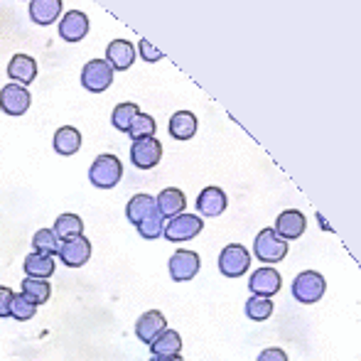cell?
Instances as JSON below:
<instances>
[{
    "label": "cell",
    "mask_w": 361,
    "mask_h": 361,
    "mask_svg": "<svg viewBox=\"0 0 361 361\" xmlns=\"http://www.w3.org/2000/svg\"><path fill=\"white\" fill-rule=\"evenodd\" d=\"M123 177V162L111 152H101L89 167V180L99 190H114Z\"/></svg>",
    "instance_id": "1"
},
{
    "label": "cell",
    "mask_w": 361,
    "mask_h": 361,
    "mask_svg": "<svg viewBox=\"0 0 361 361\" xmlns=\"http://www.w3.org/2000/svg\"><path fill=\"white\" fill-rule=\"evenodd\" d=\"M253 256L261 263H266V266L281 263L288 258V241L278 236L273 228H263V231H258L256 241H253Z\"/></svg>",
    "instance_id": "2"
},
{
    "label": "cell",
    "mask_w": 361,
    "mask_h": 361,
    "mask_svg": "<svg viewBox=\"0 0 361 361\" xmlns=\"http://www.w3.org/2000/svg\"><path fill=\"white\" fill-rule=\"evenodd\" d=\"M327 293V281L317 271H302L293 281V298L302 305H314Z\"/></svg>",
    "instance_id": "3"
},
{
    "label": "cell",
    "mask_w": 361,
    "mask_h": 361,
    "mask_svg": "<svg viewBox=\"0 0 361 361\" xmlns=\"http://www.w3.org/2000/svg\"><path fill=\"white\" fill-rule=\"evenodd\" d=\"M202 228H204V221H202L200 214H187V212H182V214L167 219L162 236L170 243H182V241H192L195 236H200Z\"/></svg>",
    "instance_id": "4"
},
{
    "label": "cell",
    "mask_w": 361,
    "mask_h": 361,
    "mask_svg": "<svg viewBox=\"0 0 361 361\" xmlns=\"http://www.w3.org/2000/svg\"><path fill=\"white\" fill-rule=\"evenodd\" d=\"M248 266H251V253H248V248L241 246V243H228V246H224L221 253H219V271H221L224 278L246 276Z\"/></svg>",
    "instance_id": "5"
},
{
    "label": "cell",
    "mask_w": 361,
    "mask_h": 361,
    "mask_svg": "<svg viewBox=\"0 0 361 361\" xmlns=\"http://www.w3.org/2000/svg\"><path fill=\"white\" fill-rule=\"evenodd\" d=\"M114 69L106 59H89L81 69V86L89 94H104L114 84Z\"/></svg>",
    "instance_id": "6"
},
{
    "label": "cell",
    "mask_w": 361,
    "mask_h": 361,
    "mask_svg": "<svg viewBox=\"0 0 361 361\" xmlns=\"http://www.w3.org/2000/svg\"><path fill=\"white\" fill-rule=\"evenodd\" d=\"M167 268H170V278L175 283H187L192 281V278L200 273L202 268V258L197 251H187V248H180V251H175L170 256V263H167Z\"/></svg>",
    "instance_id": "7"
},
{
    "label": "cell",
    "mask_w": 361,
    "mask_h": 361,
    "mask_svg": "<svg viewBox=\"0 0 361 361\" xmlns=\"http://www.w3.org/2000/svg\"><path fill=\"white\" fill-rule=\"evenodd\" d=\"M281 288H283V278L273 266L258 268V271H253L251 278H248V290H251L256 298H268V300H271L273 295L281 293Z\"/></svg>",
    "instance_id": "8"
},
{
    "label": "cell",
    "mask_w": 361,
    "mask_h": 361,
    "mask_svg": "<svg viewBox=\"0 0 361 361\" xmlns=\"http://www.w3.org/2000/svg\"><path fill=\"white\" fill-rule=\"evenodd\" d=\"M57 258L62 261V266H67V268L86 266V263H89V258H91V241L84 236V233H81V236L69 238V241H62Z\"/></svg>",
    "instance_id": "9"
},
{
    "label": "cell",
    "mask_w": 361,
    "mask_h": 361,
    "mask_svg": "<svg viewBox=\"0 0 361 361\" xmlns=\"http://www.w3.org/2000/svg\"><path fill=\"white\" fill-rule=\"evenodd\" d=\"M30 104H32V96L25 86L20 84H5L0 91V109L8 116H23L27 114Z\"/></svg>",
    "instance_id": "10"
},
{
    "label": "cell",
    "mask_w": 361,
    "mask_h": 361,
    "mask_svg": "<svg viewBox=\"0 0 361 361\" xmlns=\"http://www.w3.org/2000/svg\"><path fill=\"white\" fill-rule=\"evenodd\" d=\"M160 160H162V143L157 138L133 140V147H130V162H133L138 170H152Z\"/></svg>",
    "instance_id": "11"
},
{
    "label": "cell",
    "mask_w": 361,
    "mask_h": 361,
    "mask_svg": "<svg viewBox=\"0 0 361 361\" xmlns=\"http://www.w3.org/2000/svg\"><path fill=\"white\" fill-rule=\"evenodd\" d=\"M165 329H167L165 314H162L160 310H147V312H143L138 317V322H135V337L150 347Z\"/></svg>",
    "instance_id": "12"
},
{
    "label": "cell",
    "mask_w": 361,
    "mask_h": 361,
    "mask_svg": "<svg viewBox=\"0 0 361 361\" xmlns=\"http://www.w3.org/2000/svg\"><path fill=\"white\" fill-rule=\"evenodd\" d=\"M89 15L81 13V10H69L62 15V23H59V37L64 42H81V39L89 35Z\"/></svg>",
    "instance_id": "13"
},
{
    "label": "cell",
    "mask_w": 361,
    "mask_h": 361,
    "mask_svg": "<svg viewBox=\"0 0 361 361\" xmlns=\"http://www.w3.org/2000/svg\"><path fill=\"white\" fill-rule=\"evenodd\" d=\"M228 207V197L221 187H204L197 197V212L200 216H207V219H214V216H221Z\"/></svg>",
    "instance_id": "14"
},
{
    "label": "cell",
    "mask_w": 361,
    "mask_h": 361,
    "mask_svg": "<svg viewBox=\"0 0 361 361\" xmlns=\"http://www.w3.org/2000/svg\"><path fill=\"white\" fill-rule=\"evenodd\" d=\"M135 47L133 42H128V39H114V42L106 47V62L111 64V69L114 72H126V69L133 67L135 62Z\"/></svg>",
    "instance_id": "15"
},
{
    "label": "cell",
    "mask_w": 361,
    "mask_h": 361,
    "mask_svg": "<svg viewBox=\"0 0 361 361\" xmlns=\"http://www.w3.org/2000/svg\"><path fill=\"white\" fill-rule=\"evenodd\" d=\"M8 76L13 79V84H20L27 89L37 79V62L30 54H13V59L8 62Z\"/></svg>",
    "instance_id": "16"
},
{
    "label": "cell",
    "mask_w": 361,
    "mask_h": 361,
    "mask_svg": "<svg viewBox=\"0 0 361 361\" xmlns=\"http://www.w3.org/2000/svg\"><path fill=\"white\" fill-rule=\"evenodd\" d=\"M305 228H307V219H305L302 212L288 209L276 219V228H273V231L281 238H286V241H295V238L302 236Z\"/></svg>",
    "instance_id": "17"
},
{
    "label": "cell",
    "mask_w": 361,
    "mask_h": 361,
    "mask_svg": "<svg viewBox=\"0 0 361 361\" xmlns=\"http://www.w3.org/2000/svg\"><path fill=\"white\" fill-rule=\"evenodd\" d=\"M155 207H157V212H160V216L167 221V219L185 212L187 197H185V192L177 190V187H167V190H162L160 195L155 197Z\"/></svg>",
    "instance_id": "18"
},
{
    "label": "cell",
    "mask_w": 361,
    "mask_h": 361,
    "mask_svg": "<svg viewBox=\"0 0 361 361\" xmlns=\"http://www.w3.org/2000/svg\"><path fill=\"white\" fill-rule=\"evenodd\" d=\"M23 268H25V276L27 278H37V281H47V278L54 276L57 271V258L54 256H44V253H30L25 256L23 261Z\"/></svg>",
    "instance_id": "19"
},
{
    "label": "cell",
    "mask_w": 361,
    "mask_h": 361,
    "mask_svg": "<svg viewBox=\"0 0 361 361\" xmlns=\"http://www.w3.org/2000/svg\"><path fill=\"white\" fill-rule=\"evenodd\" d=\"M197 128H200V121L192 111H177L167 123V130L175 140H192L197 135Z\"/></svg>",
    "instance_id": "20"
},
{
    "label": "cell",
    "mask_w": 361,
    "mask_h": 361,
    "mask_svg": "<svg viewBox=\"0 0 361 361\" xmlns=\"http://www.w3.org/2000/svg\"><path fill=\"white\" fill-rule=\"evenodd\" d=\"M62 15V0H30V18L35 25H47L57 23Z\"/></svg>",
    "instance_id": "21"
},
{
    "label": "cell",
    "mask_w": 361,
    "mask_h": 361,
    "mask_svg": "<svg viewBox=\"0 0 361 361\" xmlns=\"http://www.w3.org/2000/svg\"><path fill=\"white\" fill-rule=\"evenodd\" d=\"M52 147H54V152L62 157L76 155V152L81 150V133L74 128V126H62V128L54 133Z\"/></svg>",
    "instance_id": "22"
},
{
    "label": "cell",
    "mask_w": 361,
    "mask_h": 361,
    "mask_svg": "<svg viewBox=\"0 0 361 361\" xmlns=\"http://www.w3.org/2000/svg\"><path fill=\"white\" fill-rule=\"evenodd\" d=\"M152 212H157V207H155V197H150V195H135V197H130V202L126 204V216H128V221L133 224V226L145 221Z\"/></svg>",
    "instance_id": "23"
},
{
    "label": "cell",
    "mask_w": 361,
    "mask_h": 361,
    "mask_svg": "<svg viewBox=\"0 0 361 361\" xmlns=\"http://www.w3.org/2000/svg\"><path fill=\"white\" fill-rule=\"evenodd\" d=\"M150 352H152V357H177V354L182 352L180 332H175V329L167 327L165 332H162L160 337L150 344Z\"/></svg>",
    "instance_id": "24"
},
{
    "label": "cell",
    "mask_w": 361,
    "mask_h": 361,
    "mask_svg": "<svg viewBox=\"0 0 361 361\" xmlns=\"http://www.w3.org/2000/svg\"><path fill=\"white\" fill-rule=\"evenodd\" d=\"M52 231H54V236H57L59 241H69V238L81 236V233H84V221H81L79 214L67 212V214H59L57 219H54Z\"/></svg>",
    "instance_id": "25"
},
{
    "label": "cell",
    "mask_w": 361,
    "mask_h": 361,
    "mask_svg": "<svg viewBox=\"0 0 361 361\" xmlns=\"http://www.w3.org/2000/svg\"><path fill=\"white\" fill-rule=\"evenodd\" d=\"M20 293H23L30 302L39 307V305H44L49 300V295H52V286H49L47 281H37V278H25L23 290H20Z\"/></svg>",
    "instance_id": "26"
},
{
    "label": "cell",
    "mask_w": 361,
    "mask_h": 361,
    "mask_svg": "<svg viewBox=\"0 0 361 361\" xmlns=\"http://www.w3.org/2000/svg\"><path fill=\"white\" fill-rule=\"evenodd\" d=\"M59 246H62V241L54 236L52 228H39V231H35V236H32V251L35 253H44V256L57 258Z\"/></svg>",
    "instance_id": "27"
},
{
    "label": "cell",
    "mask_w": 361,
    "mask_h": 361,
    "mask_svg": "<svg viewBox=\"0 0 361 361\" xmlns=\"http://www.w3.org/2000/svg\"><path fill=\"white\" fill-rule=\"evenodd\" d=\"M138 114H140V109L133 101H123V104L116 106L114 114H111V123H114V128L121 130V133H128L130 123H133V118Z\"/></svg>",
    "instance_id": "28"
},
{
    "label": "cell",
    "mask_w": 361,
    "mask_h": 361,
    "mask_svg": "<svg viewBox=\"0 0 361 361\" xmlns=\"http://www.w3.org/2000/svg\"><path fill=\"white\" fill-rule=\"evenodd\" d=\"M155 130H157V123L152 116H147L140 111L138 116L133 118V123H130L128 128V135L133 140H143V138H155Z\"/></svg>",
    "instance_id": "29"
},
{
    "label": "cell",
    "mask_w": 361,
    "mask_h": 361,
    "mask_svg": "<svg viewBox=\"0 0 361 361\" xmlns=\"http://www.w3.org/2000/svg\"><path fill=\"white\" fill-rule=\"evenodd\" d=\"M246 314H248V319H253V322H266V319L273 314V300L251 295V298L246 300Z\"/></svg>",
    "instance_id": "30"
},
{
    "label": "cell",
    "mask_w": 361,
    "mask_h": 361,
    "mask_svg": "<svg viewBox=\"0 0 361 361\" xmlns=\"http://www.w3.org/2000/svg\"><path fill=\"white\" fill-rule=\"evenodd\" d=\"M37 314V305H32L23 293H15L13 305H10V317L18 319V322H27Z\"/></svg>",
    "instance_id": "31"
},
{
    "label": "cell",
    "mask_w": 361,
    "mask_h": 361,
    "mask_svg": "<svg viewBox=\"0 0 361 361\" xmlns=\"http://www.w3.org/2000/svg\"><path fill=\"white\" fill-rule=\"evenodd\" d=\"M135 228H138V233L143 238H147V241H155V238H160L162 231H165V219L160 216V212H152V214L147 216L145 221H140Z\"/></svg>",
    "instance_id": "32"
},
{
    "label": "cell",
    "mask_w": 361,
    "mask_h": 361,
    "mask_svg": "<svg viewBox=\"0 0 361 361\" xmlns=\"http://www.w3.org/2000/svg\"><path fill=\"white\" fill-rule=\"evenodd\" d=\"M138 49H140V59H145V62H150V64L152 62H160V59L165 57V54H162L157 47H152V44L147 42V39H140Z\"/></svg>",
    "instance_id": "33"
},
{
    "label": "cell",
    "mask_w": 361,
    "mask_h": 361,
    "mask_svg": "<svg viewBox=\"0 0 361 361\" xmlns=\"http://www.w3.org/2000/svg\"><path fill=\"white\" fill-rule=\"evenodd\" d=\"M13 298H15L13 290L0 286V319L10 317V305H13Z\"/></svg>",
    "instance_id": "34"
},
{
    "label": "cell",
    "mask_w": 361,
    "mask_h": 361,
    "mask_svg": "<svg viewBox=\"0 0 361 361\" xmlns=\"http://www.w3.org/2000/svg\"><path fill=\"white\" fill-rule=\"evenodd\" d=\"M258 361H288V354L281 347H268L258 354Z\"/></svg>",
    "instance_id": "35"
},
{
    "label": "cell",
    "mask_w": 361,
    "mask_h": 361,
    "mask_svg": "<svg viewBox=\"0 0 361 361\" xmlns=\"http://www.w3.org/2000/svg\"><path fill=\"white\" fill-rule=\"evenodd\" d=\"M317 221H319V228H322V231H329V233H332V231H334V228H332V226H329V224H327V221H324V216H322V214H317Z\"/></svg>",
    "instance_id": "36"
},
{
    "label": "cell",
    "mask_w": 361,
    "mask_h": 361,
    "mask_svg": "<svg viewBox=\"0 0 361 361\" xmlns=\"http://www.w3.org/2000/svg\"><path fill=\"white\" fill-rule=\"evenodd\" d=\"M150 361H185V359H182V354H177V357H152Z\"/></svg>",
    "instance_id": "37"
}]
</instances>
